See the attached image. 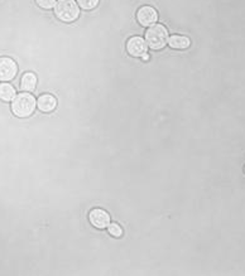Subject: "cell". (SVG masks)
Returning a JSON list of instances; mask_svg holds the SVG:
<instances>
[{
	"label": "cell",
	"mask_w": 245,
	"mask_h": 276,
	"mask_svg": "<svg viewBox=\"0 0 245 276\" xmlns=\"http://www.w3.org/2000/svg\"><path fill=\"white\" fill-rule=\"evenodd\" d=\"M37 101L29 93H19L13 98L12 110L18 118H28L35 112Z\"/></svg>",
	"instance_id": "1"
},
{
	"label": "cell",
	"mask_w": 245,
	"mask_h": 276,
	"mask_svg": "<svg viewBox=\"0 0 245 276\" xmlns=\"http://www.w3.org/2000/svg\"><path fill=\"white\" fill-rule=\"evenodd\" d=\"M145 42L152 49H162L168 43V31L162 24H154L145 32Z\"/></svg>",
	"instance_id": "3"
},
{
	"label": "cell",
	"mask_w": 245,
	"mask_h": 276,
	"mask_svg": "<svg viewBox=\"0 0 245 276\" xmlns=\"http://www.w3.org/2000/svg\"><path fill=\"white\" fill-rule=\"evenodd\" d=\"M35 1L43 9H52L56 5V0H35Z\"/></svg>",
	"instance_id": "14"
},
{
	"label": "cell",
	"mask_w": 245,
	"mask_h": 276,
	"mask_svg": "<svg viewBox=\"0 0 245 276\" xmlns=\"http://www.w3.org/2000/svg\"><path fill=\"white\" fill-rule=\"evenodd\" d=\"M141 58H143V61H148V60H149V56H148V53H145V55L143 56Z\"/></svg>",
	"instance_id": "15"
},
{
	"label": "cell",
	"mask_w": 245,
	"mask_h": 276,
	"mask_svg": "<svg viewBox=\"0 0 245 276\" xmlns=\"http://www.w3.org/2000/svg\"><path fill=\"white\" fill-rule=\"evenodd\" d=\"M35 85H37V77H35V73L27 72L26 75H23L22 82H20V87L24 91H33L35 89Z\"/></svg>",
	"instance_id": "10"
},
{
	"label": "cell",
	"mask_w": 245,
	"mask_h": 276,
	"mask_svg": "<svg viewBox=\"0 0 245 276\" xmlns=\"http://www.w3.org/2000/svg\"><path fill=\"white\" fill-rule=\"evenodd\" d=\"M148 44L141 37H132L127 43V51L133 57H143L147 53Z\"/></svg>",
	"instance_id": "6"
},
{
	"label": "cell",
	"mask_w": 245,
	"mask_h": 276,
	"mask_svg": "<svg viewBox=\"0 0 245 276\" xmlns=\"http://www.w3.org/2000/svg\"><path fill=\"white\" fill-rule=\"evenodd\" d=\"M137 19H138L140 26L152 27L158 20V14H157L156 9L152 8V6H141L137 13Z\"/></svg>",
	"instance_id": "4"
},
{
	"label": "cell",
	"mask_w": 245,
	"mask_h": 276,
	"mask_svg": "<svg viewBox=\"0 0 245 276\" xmlns=\"http://www.w3.org/2000/svg\"><path fill=\"white\" fill-rule=\"evenodd\" d=\"M90 222L93 223L94 227L99 230H104L110 224V216L103 210H93L90 212Z\"/></svg>",
	"instance_id": "7"
},
{
	"label": "cell",
	"mask_w": 245,
	"mask_h": 276,
	"mask_svg": "<svg viewBox=\"0 0 245 276\" xmlns=\"http://www.w3.org/2000/svg\"><path fill=\"white\" fill-rule=\"evenodd\" d=\"M168 44H170L171 48L175 49H186L190 47L191 42L187 37H183V35H172V37L168 39Z\"/></svg>",
	"instance_id": "9"
},
{
	"label": "cell",
	"mask_w": 245,
	"mask_h": 276,
	"mask_svg": "<svg viewBox=\"0 0 245 276\" xmlns=\"http://www.w3.org/2000/svg\"><path fill=\"white\" fill-rule=\"evenodd\" d=\"M15 97V90L12 85L9 84H1L0 85V100L12 101Z\"/></svg>",
	"instance_id": "11"
},
{
	"label": "cell",
	"mask_w": 245,
	"mask_h": 276,
	"mask_svg": "<svg viewBox=\"0 0 245 276\" xmlns=\"http://www.w3.org/2000/svg\"><path fill=\"white\" fill-rule=\"evenodd\" d=\"M37 106L42 112H51L57 106V100L52 95H42L38 98Z\"/></svg>",
	"instance_id": "8"
},
{
	"label": "cell",
	"mask_w": 245,
	"mask_h": 276,
	"mask_svg": "<svg viewBox=\"0 0 245 276\" xmlns=\"http://www.w3.org/2000/svg\"><path fill=\"white\" fill-rule=\"evenodd\" d=\"M77 3L82 9L90 10V9H94L98 6L99 0H77Z\"/></svg>",
	"instance_id": "12"
},
{
	"label": "cell",
	"mask_w": 245,
	"mask_h": 276,
	"mask_svg": "<svg viewBox=\"0 0 245 276\" xmlns=\"http://www.w3.org/2000/svg\"><path fill=\"white\" fill-rule=\"evenodd\" d=\"M18 71L17 63L12 58L1 57L0 58V80L10 81L15 77Z\"/></svg>",
	"instance_id": "5"
},
{
	"label": "cell",
	"mask_w": 245,
	"mask_h": 276,
	"mask_svg": "<svg viewBox=\"0 0 245 276\" xmlns=\"http://www.w3.org/2000/svg\"><path fill=\"white\" fill-rule=\"evenodd\" d=\"M107 228H109V233L111 235V236L120 237L121 235H123V230H121V227L119 226V224L110 223L109 226H107Z\"/></svg>",
	"instance_id": "13"
},
{
	"label": "cell",
	"mask_w": 245,
	"mask_h": 276,
	"mask_svg": "<svg viewBox=\"0 0 245 276\" xmlns=\"http://www.w3.org/2000/svg\"><path fill=\"white\" fill-rule=\"evenodd\" d=\"M55 14L62 22L71 23L80 15V9L73 0H57L55 5Z\"/></svg>",
	"instance_id": "2"
}]
</instances>
